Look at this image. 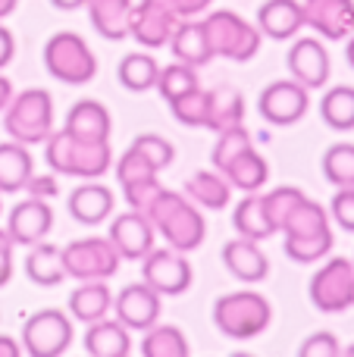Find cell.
I'll use <instances>...</instances> for the list:
<instances>
[{
	"mask_svg": "<svg viewBox=\"0 0 354 357\" xmlns=\"http://www.w3.org/2000/svg\"><path fill=\"white\" fill-rule=\"evenodd\" d=\"M144 216L160 232V238L182 254L201 248V241L207 238V220L194 207L192 197L182 195V191L160 188L151 197L148 207H144Z\"/></svg>",
	"mask_w": 354,
	"mask_h": 357,
	"instance_id": "6da1fadb",
	"label": "cell"
},
{
	"mask_svg": "<svg viewBox=\"0 0 354 357\" xmlns=\"http://www.w3.org/2000/svg\"><path fill=\"white\" fill-rule=\"evenodd\" d=\"M44 160L54 173L72 178H100L113 167L110 142H82L66 132H50L44 142Z\"/></svg>",
	"mask_w": 354,
	"mask_h": 357,
	"instance_id": "7a4b0ae2",
	"label": "cell"
},
{
	"mask_svg": "<svg viewBox=\"0 0 354 357\" xmlns=\"http://www.w3.org/2000/svg\"><path fill=\"white\" fill-rule=\"evenodd\" d=\"M273 307L261 291H229L213 304V323L232 342H248L267 333Z\"/></svg>",
	"mask_w": 354,
	"mask_h": 357,
	"instance_id": "3957f363",
	"label": "cell"
},
{
	"mask_svg": "<svg viewBox=\"0 0 354 357\" xmlns=\"http://www.w3.org/2000/svg\"><path fill=\"white\" fill-rule=\"evenodd\" d=\"M3 129L13 142L25 144H44L54 132V98L44 88H29V91L10 98L3 110Z\"/></svg>",
	"mask_w": 354,
	"mask_h": 357,
	"instance_id": "277c9868",
	"label": "cell"
},
{
	"mask_svg": "<svg viewBox=\"0 0 354 357\" xmlns=\"http://www.w3.org/2000/svg\"><path fill=\"white\" fill-rule=\"evenodd\" d=\"M44 69L63 85H88L98 75V56L79 31H56L44 44Z\"/></svg>",
	"mask_w": 354,
	"mask_h": 357,
	"instance_id": "5b68a950",
	"label": "cell"
},
{
	"mask_svg": "<svg viewBox=\"0 0 354 357\" xmlns=\"http://www.w3.org/2000/svg\"><path fill=\"white\" fill-rule=\"evenodd\" d=\"M207 41L213 47V56H226L232 63H248L257 56L263 44V35L254 22L238 16L236 10H217L204 19Z\"/></svg>",
	"mask_w": 354,
	"mask_h": 357,
	"instance_id": "8992f818",
	"label": "cell"
},
{
	"mask_svg": "<svg viewBox=\"0 0 354 357\" xmlns=\"http://www.w3.org/2000/svg\"><path fill=\"white\" fill-rule=\"evenodd\" d=\"M63 254V270L66 276L88 282V279H110L119 270V251L113 248L110 238L100 235H88V238H75L60 248Z\"/></svg>",
	"mask_w": 354,
	"mask_h": 357,
	"instance_id": "52a82bcc",
	"label": "cell"
},
{
	"mask_svg": "<svg viewBox=\"0 0 354 357\" xmlns=\"http://www.w3.org/2000/svg\"><path fill=\"white\" fill-rule=\"evenodd\" d=\"M72 317L63 314L56 307L35 310L29 320L22 323V351L31 357H60L72 345Z\"/></svg>",
	"mask_w": 354,
	"mask_h": 357,
	"instance_id": "ba28073f",
	"label": "cell"
},
{
	"mask_svg": "<svg viewBox=\"0 0 354 357\" xmlns=\"http://www.w3.org/2000/svg\"><path fill=\"white\" fill-rule=\"evenodd\" d=\"M311 304L320 314H345L354 307V264L348 257H332L311 276Z\"/></svg>",
	"mask_w": 354,
	"mask_h": 357,
	"instance_id": "9c48e42d",
	"label": "cell"
},
{
	"mask_svg": "<svg viewBox=\"0 0 354 357\" xmlns=\"http://www.w3.org/2000/svg\"><path fill=\"white\" fill-rule=\"evenodd\" d=\"M141 282H148L157 295H185L194 282V273L182 251L151 248L141 257Z\"/></svg>",
	"mask_w": 354,
	"mask_h": 357,
	"instance_id": "30bf717a",
	"label": "cell"
},
{
	"mask_svg": "<svg viewBox=\"0 0 354 357\" xmlns=\"http://www.w3.org/2000/svg\"><path fill=\"white\" fill-rule=\"evenodd\" d=\"M311 107V91L295 79L270 82L257 98V113L267 119L270 126H295Z\"/></svg>",
	"mask_w": 354,
	"mask_h": 357,
	"instance_id": "8fae6325",
	"label": "cell"
},
{
	"mask_svg": "<svg viewBox=\"0 0 354 357\" xmlns=\"http://www.w3.org/2000/svg\"><path fill=\"white\" fill-rule=\"evenodd\" d=\"M179 22L182 19L169 10L167 0H138V3L132 6L129 38L138 41L141 47H148V50L167 47L169 35H173V29Z\"/></svg>",
	"mask_w": 354,
	"mask_h": 357,
	"instance_id": "7c38bea8",
	"label": "cell"
},
{
	"mask_svg": "<svg viewBox=\"0 0 354 357\" xmlns=\"http://www.w3.org/2000/svg\"><path fill=\"white\" fill-rule=\"evenodd\" d=\"M157 173H160V169L129 144V151H125L116 163V182H119V188H123V197L129 207H135V210L148 207L151 197L163 188Z\"/></svg>",
	"mask_w": 354,
	"mask_h": 357,
	"instance_id": "4fadbf2b",
	"label": "cell"
},
{
	"mask_svg": "<svg viewBox=\"0 0 354 357\" xmlns=\"http://www.w3.org/2000/svg\"><path fill=\"white\" fill-rule=\"evenodd\" d=\"M286 66H288V73H292V79L301 82L307 91L323 88L326 82H330V73H332L330 50L323 47L320 38H298V41L288 47Z\"/></svg>",
	"mask_w": 354,
	"mask_h": 357,
	"instance_id": "5bb4252c",
	"label": "cell"
},
{
	"mask_svg": "<svg viewBox=\"0 0 354 357\" xmlns=\"http://www.w3.org/2000/svg\"><path fill=\"white\" fill-rule=\"evenodd\" d=\"M50 229H54V207H50L44 197L29 195L6 216V232L22 248H31V245H38V241H44L50 235Z\"/></svg>",
	"mask_w": 354,
	"mask_h": 357,
	"instance_id": "9a60e30c",
	"label": "cell"
},
{
	"mask_svg": "<svg viewBox=\"0 0 354 357\" xmlns=\"http://www.w3.org/2000/svg\"><path fill=\"white\" fill-rule=\"evenodd\" d=\"M154 235H157V229L151 226V220L144 216V210L129 207L125 213H119V216L110 220V232H107V238L113 241V248L119 251L123 260H141L144 254L154 248Z\"/></svg>",
	"mask_w": 354,
	"mask_h": 357,
	"instance_id": "2e32d148",
	"label": "cell"
},
{
	"mask_svg": "<svg viewBox=\"0 0 354 357\" xmlns=\"http://www.w3.org/2000/svg\"><path fill=\"white\" fill-rule=\"evenodd\" d=\"M113 310H116V320L129 333L132 329L144 333V329H151L160 320V295L148 282H132L113 298Z\"/></svg>",
	"mask_w": 354,
	"mask_h": 357,
	"instance_id": "e0dca14e",
	"label": "cell"
},
{
	"mask_svg": "<svg viewBox=\"0 0 354 357\" xmlns=\"http://www.w3.org/2000/svg\"><path fill=\"white\" fill-rule=\"evenodd\" d=\"M305 25L323 41H345L354 31V0H305Z\"/></svg>",
	"mask_w": 354,
	"mask_h": 357,
	"instance_id": "ac0fdd59",
	"label": "cell"
},
{
	"mask_svg": "<svg viewBox=\"0 0 354 357\" xmlns=\"http://www.w3.org/2000/svg\"><path fill=\"white\" fill-rule=\"evenodd\" d=\"M223 266L238 279V282H263L270 276V260L263 254V248L251 238H232L223 245Z\"/></svg>",
	"mask_w": 354,
	"mask_h": 357,
	"instance_id": "d6986e66",
	"label": "cell"
},
{
	"mask_svg": "<svg viewBox=\"0 0 354 357\" xmlns=\"http://www.w3.org/2000/svg\"><path fill=\"white\" fill-rule=\"evenodd\" d=\"M66 204H69V216H72L75 222H82V226H100L104 220L113 216L116 197H113V191L107 188L104 182L88 178L85 185H79V188L69 195Z\"/></svg>",
	"mask_w": 354,
	"mask_h": 357,
	"instance_id": "ffe728a7",
	"label": "cell"
},
{
	"mask_svg": "<svg viewBox=\"0 0 354 357\" xmlns=\"http://www.w3.org/2000/svg\"><path fill=\"white\" fill-rule=\"evenodd\" d=\"M257 29L270 41H292L305 29L301 0H263L257 10Z\"/></svg>",
	"mask_w": 354,
	"mask_h": 357,
	"instance_id": "44dd1931",
	"label": "cell"
},
{
	"mask_svg": "<svg viewBox=\"0 0 354 357\" xmlns=\"http://www.w3.org/2000/svg\"><path fill=\"white\" fill-rule=\"evenodd\" d=\"M63 132L72 138H82V142H110V132H113L110 110L100 100H91V98L79 100V104L69 107Z\"/></svg>",
	"mask_w": 354,
	"mask_h": 357,
	"instance_id": "7402d4cb",
	"label": "cell"
},
{
	"mask_svg": "<svg viewBox=\"0 0 354 357\" xmlns=\"http://www.w3.org/2000/svg\"><path fill=\"white\" fill-rule=\"evenodd\" d=\"M169 50L179 63H188V66H207L213 60V47L207 41V31H204V22L198 19H182L179 25L173 29L169 35Z\"/></svg>",
	"mask_w": 354,
	"mask_h": 357,
	"instance_id": "603a6c76",
	"label": "cell"
},
{
	"mask_svg": "<svg viewBox=\"0 0 354 357\" xmlns=\"http://www.w3.org/2000/svg\"><path fill=\"white\" fill-rule=\"evenodd\" d=\"M91 357H125L132 354V335L119 320H94L88 323V333L82 339Z\"/></svg>",
	"mask_w": 354,
	"mask_h": 357,
	"instance_id": "cb8c5ba5",
	"label": "cell"
},
{
	"mask_svg": "<svg viewBox=\"0 0 354 357\" xmlns=\"http://www.w3.org/2000/svg\"><path fill=\"white\" fill-rule=\"evenodd\" d=\"M88 19L94 31L104 41H123L129 38V19H132V0H88Z\"/></svg>",
	"mask_w": 354,
	"mask_h": 357,
	"instance_id": "d4e9b609",
	"label": "cell"
},
{
	"mask_svg": "<svg viewBox=\"0 0 354 357\" xmlns=\"http://www.w3.org/2000/svg\"><path fill=\"white\" fill-rule=\"evenodd\" d=\"M113 310V291L107 289V279H88L69 295V317L79 323L104 320Z\"/></svg>",
	"mask_w": 354,
	"mask_h": 357,
	"instance_id": "484cf974",
	"label": "cell"
},
{
	"mask_svg": "<svg viewBox=\"0 0 354 357\" xmlns=\"http://www.w3.org/2000/svg\"><path fill=\"white\" fill-rule=\"evenodd\" d=\"M220 173L229 178V185L236 191H245V195H248V191H261L263 185H267L270 163H267V157H263L261 151L248 148V151H242V154L232 157Z\"/></svg>",
	"mask_w": 354,
	"mask_h": 357,
	"instance_id": "4316f807",
	"label": "cell"
},
{
	"mask_svg": "<svg viewBox=\"0 0 354 357\" xmlns=\"http://www.w3.org/2000/svg\"><path fill=\"white\" fill-rule=\"evenodd\" d=\"M279 232H282V238H286V241L332 235V229H330V213H326L323 204H317V201H311V197H305V201H301L298 207L288 213V220L282 222Z\"/></svg>",
	"mask_w": 354,
	"mask_h": 357,
	"instance_id": "83f0119b",
	"label": "cell"
},
{
	"mask_svg": "<svg viewBox=\"0 0 354 357\" xmlns=\"http://www.w3.org/2000/svg\"><path fill=\"white\" fill-rule=\"evenodd\" d=\"M232 226L242 238H251V241H263L270 235H276L273 222L267 216V207H263V195L261 191H248L242 201L236 204L232 210Z\"/></svg>",
	"mask_w": 354,
	"mask_h": 357,
	"instance_id": "f1b7e54d",
	"label": "cell"
},
{
	"mask_svg": "<svg viewBox=\"0 0 354 357\" xmlns=\"http://www.w3.org/2000/svg\"><path fill=\"white\" fill-rule=\"evenodd\" d=\"M31 173H35V160L25 144L13 142V138L0 144V195L22 191Z\"/></svg>",
	"mask_w": 354,
	"mask_h": 357,
	"instance_id": "f546056e",
	"label": "cell"
},
{
	"mask_svg": "<svg viewBox=\"0 0 354 357\" xmlns=\"http://www.w3.org/2000/svg\"><path fill=\"white\" fill-rule=\"evenodd\" d=\"M185 195L204 210H223L229 204L232 185L220 169H198L185 178Z\"/></svg>",
	"mask_w": 354,
	"mask_h": 357,
	"instance_id": "4dcf8cb0",
	"label": "cell"
},
{
	"mask_svg": "<svg viewBox=\"0 0 354 357\" xmlns=\"http://www.w3.org/2000/svg\"><path fill=\"white\" fill-rule=\"evenodd\" d=\"M25 276L31 279L41 289H54L66 279V270H63V254L56 245L50 241H38V245L29 248V257H25Z\"/></svg>",
	"mask_w": 354,
	"mask_h": 357,
	"instance_id": "1f68e13d",
	"label": "cell"
},
{
	"mask_svg": "<svg viewBox=\"0 0 354 357\" xmlns=\"http://www.w3.org/2000/svg\"><path fill=\"white\" fill-rule=\"evenodd\" d=\"M157 75H160V63L148 54V50H135V54H125L116 66V79L125 91L132 94H144L157 85Z\"/></svg>",
	"mask_w": 354,
	"mask_h": 357,
	"instance_id": "d6a6232c",
	"label": "cell"
},
{
	"mask_svg": "<svg viewBox=\"0 0 354 357\" xmlns=\"http://www.w3.org/2000/svg\"><path fill=\"white\" fill-rule=\"evenodd\" d=\"M245 123V94L236 88H213L207 98V126L204 129L220 132L229 126Z\"/></svg>",
	"mask_w": 354,
	"mask_h": 357,
	"instance_id": "836d02e7",
	"label": "cell"
},
{
	"mask_svg": "<svg viewBox=\"0 0 354 357\" xmlns=\"http://www.w3.org/2000/svg\"><path fill=\"white\" fill-rule=\"evenodd\" d=\"M320 116L330 129L336 132H351L354 129V88L351 85H336L323 94L320 100Z\"/></svg>",
	"mask_w": 354,
	"mask_h": 357,
	"instance_id": "e575fe53",
	"label": "cell"
},
{
	"mask_svg": "<svg viewBox=\"0 0 354 357\" xmlns=\"http://www.w3.org/2000/svg\"><path fill=\"white\" fill-rule=\"evenodd\" d=\"M188 339L179 326H151L144 329L141 354L144 357H188Z\"/></svg>",
	"mask_w": 354,
	"mask_h": 357,
	"instance_id": "d590c367",
	"label": "cell"
},
{
	"mask_svg": "<svg viewBox=\"0 0 354 357\" xmlns=\"http://www.w3.org/2000/svg\"><path fill=\"white\" fill-rule=\"evenodd\" d=\"M323 176L336 188H354V144L339 142L326 148L323 154Z\"/></svg>",
	"mask_w": 354,
	"mask_h": 357,
	"instance_id": "8d00e7d4",
	"label": "cell"
},
{
	"mask_svg": "<svg viewBox=\"0 0 354 357\" xmlns=\"http://www.w3.org/2000/svg\"><path fill=\"white\" fill-rule=\"evenodd\" d=\"M207 98H210V91H204L201 85L179 94V98H173L169 100V110H173L176 123L192 126V129H204L207 126Z\"/></svg>",
	"mask_w": 354,
	"mask_h": 357,
	"instance_id": "74e56055",
	"label": "cell"
},
{
	"mask_svg": "<svg viewBox=\"0 0 354 357\" xmlns=\"http://www.w3.org/2000/svg\"><path fill=\"white\" fill-rule=\"evenodd\" d=\"M154 88L160 91V98L169 104L173 98H179V94L198 88V69L188 66V63H179V60H176L173 66H160V75H157Z\"/></svg>",
	"mask_w": 354,
	"mask_h": 357,
	"instance_id": "f35d334b",
	"label": "cell"
},
{
	"mask_svg": "<svg viewBox=\"0 0 354 357\" xmlns=\"http://www.w3.org/2000/svg\"><path fill=\"white\" fill-rule=\"evenodd\" d=\"M248 148H254V142H251V132L245 129V123L229 126V129H220L217 132V144H213V151H210L213 169H223L232 157L242 154V151H248Z\"/></svg>",
	"mask_w": 354,
	"mask_h": 357,
	"instance_id": "ab89813d",
	"label": "cell"
},
{
	"mask_svg": "<svg viewBox=\"0 0 354 357\" xmlns=\"http://www.w3.org/2000/svg\"><path fill=\"white\" fill-rule=\"evenodd\" d=\"M305 197L307 195L301 188H295V185H279V188H273V191L263 195V207H267V216H270V222H273L276 232H279L282 222L288 220V213H292Z\"/></svg>",
	"mask_w": 354,
	"mask_h": 357,
	"instance_id": "60d3db41",
	"label": "cell"
},
{
	"mask_svg": "<svg viewBox=\"0 0 354 357\" xmlns=\"http://www.w3.org/2000/svg\"><path fill=\"white\" fill-rule=\"evenodd\" d=\"M336 245V235H320V238H295V241H282L286 257L295 264H320L326 254Z\"/></svg>",
	"mask_w": 354,
	"mask_h": 357,
	"instance_id": "b9f144b4",
	"label": "cell"
},
{
	"mask_svg": "<svg viewBox=\"0 0 354 357\" xmlns=\"http://www.w3.org/2000/svg\"><path fill=\"white\" fill-rule=\"evenodd\" d=\"M132 148L138 151V154H144L151 163H154L157 169H167L169 163L176 160V148L173 142H167L163 135H151V132H144V135H138L135 142H132Z\"/></svg>",
	"mask_w": 354,
	"mask_h": 357,
	"instance_id": "7bdbcfd3",
	"label": "cell"
},
{
	"mask_svg": "<svg viewBox=\"0 0 354 357\" xmlns=\"http://www.w3.org/2000/svg\"><path fill=\"white\" fill-rule=\"evenodd\" d=\"M298 354H301V357H339V354H342V345H339L336 335L323 329V333L307 335V339L301 342Z\"/></svg>",
	"mask_w": 354,
	"mask_h": 357,
	"instance_id": "ee69618b",
	"label": "cell"
},
{
	"mask_svg": "<svg viewBox=\"0 0 354 357\" xmlns=\"http://www.w3.org/2000/svg\"><path fill=\"white\" fill-rule=\"evenodd\" d=\"M330 213L345 232H354V188H339L330 201Z\"/></svg>",
	"mask_w": 354,
	"mask_h": 357,
	"instance_id": "f6af8a7d",
	"label": "cell"
},
{
	"mask_svg": "<svg viewBox=\"0 0 354 357\" xmlns=\"http://www.w3.org/2000/svg\"><path fill=\"white\" fill-rule=\"evenodd\" d=\"M22 191H29L31 197H44V201H50V197H56V195H60V185H56L54 169H50L47 176H38V173H31Z\"/></svg>",
	"mask_w": 354,
	"mask_h": 357,
	"instance_id": "bcb514c9",
	"label": "cell"
},
{
	"mask_svg": "<svg viewBox=\"0 0 354 357\" xmlns=\"http://www.w3.org/2000/svg\"><path fill=\"white\" fill-rule=\"evenodd\" d=\"M13 248H16V241L10 238L6 229H0V289L10 285L13 279Z\"/></svg>",
	"mask_w": 354,
	"mask_h": 357,
	"instance_id": "7dc6e473",
	"label": "cell"
},
{
	"mask_svg": "<svg viewBox=\"0 0 354 357\" xmlns=\"http://www.w3.org/2000/svg\"><path fill=\"white\" fill-rule=\"evenodd\" d=\"M213 0H167V6L176 13L179 19H194V16H201V13L210 6Z\"/></svg>",
	"mask_w": 354,
	"mask_h": 357,
	"instance_id": "c3c4849f",
	"label": "cell"
},
{
	"mask_svg": "<svg viewBox=\"0 0 354 357\" xmlns=\"http://www.w3.org/2000/svg\"><path fill=\"white\" fill-rule=\"evenodd\" d=\"M13 56H16V38H13V31L6 29L3 22H0V69L10 66Z\"/></svg>",
	"mask_w": 354,
	"mask_h": 357,
	"instance_id": "681fc988",
	"label": "cell"
},
{
	"mask_svg": "<svg viewBox=\"0 0 354 357\" xmlns=\"http://www.w3.org/2000/svg\"><path fill=\"white\" fill-rule=\"evenodd\" d=\"M22 354V345L10 335H0V357H19Z\"/></svg>",
	"mask_w": 354,
	"mask_h": 357,
	"instance_id": "f907efd6",
	"label": "cell"
},
{
	"mask_svg": "<svg viewBox=\"0 0 354 357\" xmlns=\"http://www.w3.org/2000/svg\"><path fill=\"white\" fill-rule=\"evenodd\" d=\"M13 98V82L6 79V75H0V113L6 110V104H10Z\"/></svg>",
	"mask_w": 354,
	"mask_h": 357,
	"instance_id": "816d5d0a",
	"label": "cell"
},
{
	"mask_svg": "<svg viewBox=\"0 0 354 357\" xmlns=\"http://www.w3.org/2000/svg\"><path fill=\"white\" fill-rule=\"evenodd\" d=\"M88 0H50V6L54 10H63V13H72V10H79V6H85Z\"/></svg>",
	"mask_w": 354,
	"mask_h": 357,
	"instance_id": "f5cc1de1",
	"label": "cell"
},
{
	"mask_svg": "<svg viewBox=\"0 0 354 357\" xmlns=\"http://www.w3.org/2000/svg\"><path fill=\"white\" fill-rule=\"evenodd\" d=\"M16 6H19V0H0V22H3L6 16H13V13H16Z\"/></svg>",
	"mask_w": 354,
	"mask_h": 357,
	"instance_id": "db71d44e",
	"label": "cell"
},
{
	"mask_svg": "<svg viewBox=\"0 0 354 357\" xmlns=\"http://www.w3.org/2000/svg\"><path fill=\"white\" fill-rule=\"evenodd\" d=\"M345 60H348V66L354 69V31L345 38Z\"/></svg>",
	"mask_w": 354,
	"mask_h": 357,
	"instance_id": "11a10c76",
	"label": "cell"
},
{
	"mask_svg": "<svg viewBox=\"0 0 354 357\" xmlns=\"http://www.w3.org/2000/svg\"><path fill=\"white\" fill-rule=\"evenodd\" d=\"M342 354H345V357H354V345H348V348H342Z\"/></svg>",
	"mask_w": 354,
	"mask_h": 357,
	"instance_id": "9f6ffc18",
	"label": "cell"
}]
</instances>
